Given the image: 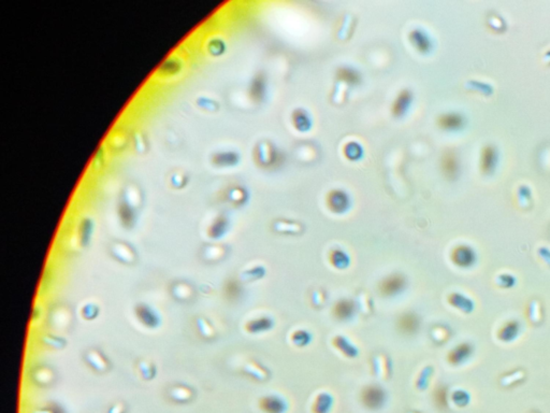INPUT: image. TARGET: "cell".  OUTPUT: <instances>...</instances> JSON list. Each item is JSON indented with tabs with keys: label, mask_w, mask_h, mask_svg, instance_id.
<instances>
[{
	"label": "cell",
	"mask_w": 550,
	"mask_h": 413,
	"mask_svg": "<svg viewBox=\"0 0 550 413\" xmlns=\"http://www.w3.org/2000/svg\"><path fill=\"white\" fill-rule=\"evenodd\" d=\"M404 279L401 276H390L381 283L380 289L384 295H393L403 289Z\"/></svg>",
	"instance_id": "obj_1"
},
{
	"label": "cell",
	"mask_w": 550,
	"mask_h": 413,
	"mask_svg": "<svg viewBox=\"0 0 550 413\" xmlns=\"http://www.w3.org/2000/svg\"><path fill=\"white\" fill-rule=\"evenodd\" d=\"M348 203L347 196L343 193V191H332L329 198V205L330 208L337 212L343 211Z\"/></svg>",
	"instance_id": "obj_4"
},
{
	"label": "cell",
	"mask_w": 550,
	"mask_h": 413,
	"mask_svg": "<svg viewBox=\"0 0 550 413\" xmlns=\"http://www.w3.org/2000/svg\"><path fill=\"white\" fill-rule=\"evenodd\" d=\"M353 311H354L353 302L348 300H342L338 302L337 306L334 307V315L341 320L349 318L351 314L353 313Z\"/></svg>",
	"instance_id": "obj_5"
},
{
	"label": "cell",
	"mask_w": 550,
	"mask_h": 413,
	"mask_svg": "<svg viewBox=\"0 0 550 413\" xmlns=\"http://www.w3.org/2000/svg\"><path fill=\"white\" fill-rule=\"evenodd\" d=\"M470 353V348L467 345H461L459 346V348L455 351L452 352L451 354V359L455 361H459V360H462L463 358H465L466 355H469Z\"/></svg>",
	"instance_id": "obj_6"
},
{
	"label": "cell",
	"mask_w": 550,
	"mask_h": 413,
	"mask_svg": "<svg viewBox=\"0 0 550 413\" xmlns=\"http://www.w3.org/2000/svg\"><path fill=\"white\" fill-rule=\"evenodd\" d=\"M263 405L264 409L271 413H277L281 409V403L274 399H270V398L265 399V403Z\"/></svg>",
	"instance_id": "obj_7"
},
{
	"label": "cell",
	"mask_w": 550,
	"mask_h": 413,
	"mask_svg": "<svg viewBox=\"0 0 550 413\" xmlns=\"http://www.w3.org/2000/svg\"><path fill=\"white\" fill-rule=\"evenodd\" d=\"M383 392L377 387H368L364 389L362 395V400L364 404L369 408H377L383 402Z\"/></svg>",
	"instance_id": "obj_2"
},
{
	"label": "cell",
	"mask_w": 550,
	"mask_h": 413,
	"mask_svg": "<svg viewBox=\"0 0 550 413\" xmlns=\"http://www.w3.org/2000/svg\"><path fill=\"white\" fill-rule=\"evenodd\" d=\"M399 328L403 334H414L418 328V320L414 314L407 313L401 316L399 320Z\"/></svg>",
	"instance_id": "obj_3"
}]
</instances>
